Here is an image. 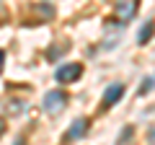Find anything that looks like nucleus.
<instances>
[{"label":"nucleus","instance_id":"1","mask_svg":"<svg viewBox=\"0 0 155 145\" xmlns=\"http://www.w3.org/2000/svg\"><path fill=\"white\" fill-rule=\"evenodd\" d=\"M67 101H70V96H67L62 88H54V91H49V93H44L41 106H44V112L49 114V117H60V114L67 109Z\"/></svg>","mask_w":155,"mask_h":145},{"label":"nucleus","instance_id":"2","mask_svg":"<svg viewBox=\"0 0 155 145\" xmlns=\"http://www.w3.org/2000/svg\"><path fill=\"white\" fill-rule=\"evenodd\" d=\"M80 75H83V65H80V62H67V65L57 67L54 80H57V83H62V86H67V83H72V80H78Z\"/></svg>","mask_w":155,"mask_h":145},{"label":"nucleus","instance_id":"3","mask_svg":"<svg viewBox=\"0 0 155 145\" xmlns=\"http://www.w3.org/2000/svg\"><path fill=\"white\" fill-rule=\"evenodd\" d=\"M137 8H140V0H116L114 3V13H116V18L122 23L132 21L134 13H137Z\"/></svg>","mask_w":155,"mask_h":145},{"label":"nucleus","instance_id":"4","mask_svg":"<svg viewBox=\"0 0 155 145\" xmlns=\"http://www.w3.org/2000/svg\"><path fill=\"white\" fill-rule=\"evenodd\" d=\"M88 119L85 117H80V119H75V122L70 124V127H67V132L62 135V140H65V143H70V140H78V137H83L85 132H88Z\"/></svg>","mask_w":155,"mask_h":145},{"label":"nucleus","instance_id":"5","mask_svg":"<svg viewBox=\"0 0 155 145\" xmlns=\"http://www.w3.org/2000/svg\"><path fill=\"white\" fill-rule=\"evenodd\" d=\"M124 96V86L122 83H111L109 88L104 91V99H101V106H104V109H109V106H114L116 101L122 99Z\"/></svg>","mask_w":155,"mask_h":145},{"label":"nucleus","instance_id":"6","mask_svg":"<svg viewBox=\"0 0 155 145\" xmlns=\"http://www.w3.org/2000/svg\"><path fill=\"white\" fill-rule=\"evenodd\" d=\"M153 34H155V21H145L142 29H140V34H137V42L145 47L150 39H153Z\"/></svg>","mask_w":155,"mask_h":145},{"label":"nucleus","instance_id":"7","mask_svg":"<svg viewBox=\"0 0 155 145\" xmlns=\"http://www.w3.org/2000/svg\"><path fill=\"white\" fill-rule=\"evenodd\" d=\"M65 49H67V42H62V44H57V47H49V52H47L49 62H52V60H57V57H60V55H62Z\"/></svg>","mask_w":155,"mask_h":145},{"label":"nucleus","instance_id":"8","mask_svg":"<svg viewBox=\"0 0 155 145\" xmlns=\"http://www.w3.org/2000/svg\"><path fill=\"white\" fill-rule=\"evenodd\" d=\"M153 86H155V78H153V75H147V78H145V83L140 86V93H147Z\"/></svg>","mask_w":155,"mask_h":145},{"label":"nucleus","instance_id":"9","mask_svg":"<svg viewBox=\"0 0 155 145\" xmlns=\"http://www.w3.org/2000/svg\"><path fill=\"white\" fill-rule=\"evenodd\" d=\"M147 140H150V143H155V127L147 130Z\"/></svg>","mask_w":155,"mask_h":145},{"label":"nucleus","instance_id":"10","mask_svg":"<svg viewBox=\"0 0 155 145\" xmlns=\"http://www.w3.org/2000/svg\"><path fill=\"white\" fill-rule=\"evenodd\" d=\"M129 135H132V127H127V130H124V132H122V143H124V140L129 137Z\"/></svg>","mask_w":155,"mask_h":145},{"label":"nucleus","instance_id":"11","mask_svg":"<svg viewBox=\"0 0 155 145\" xmlns=\"http://www.w3.org/2000/svg\"><path fill=\"white\" fill-rule=\"evenodd\" d=\"M3 62H5V52L0 49V70H3Z\"/></svg>","mask_w":155,"mask_h":145},{"label":"nucleus","instance_id":"12","mask_svg":"<svg viewBox=\"0 0 155 145\" xmlns=\"http://www.w3.org/2000/svg\"><path fill=\"white\" fill-rule=\"evenodd\" d=\"M5 132V122H3V119H0V135Z\"/></svg>","mask_w":155,"mask_h":145},{"label":"nucleus","instance_id":"13","mask_svg":"<svg viewBox=\"0 0 155 145\" xmlns=\"http://www.w3.org/2000/svg\"><path fill=\"white\" fill-rule=\"evenodd\" d=\"M0 13H3V0H0Z\"/></svg>","mask_w":155,"mask_h":145}]
</instances>
